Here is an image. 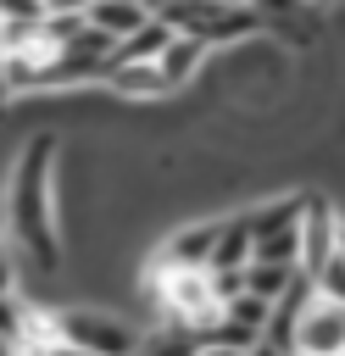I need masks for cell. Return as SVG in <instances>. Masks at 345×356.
Instances as JSON below:
<instances>
[{"label": "cell", "instance_id": "1", "mask_svg": "<svg viewBox=\"0 0 345 356\" xmlns=\"http://www.w3.org/2000/svg\"><path fill=\"white\" fill-rule=\"evenodd\" d=\"M6 245L17 273L50 284L61 278V234H56V139L39 128L28 145L11 150V178H6Z\"/></svg>", "mask_w": 345, "mask_h": 356}, {"label": "cell", "instance_id": "2", "mask_svg": "<svg viewBox=\"0 0 345 356\" xmlns=\"http://www.w3.org/2000/svg\"><path fill=\"white\" fill-rule=\"evenodd\" d=\"M56 339H67L89 356H134L139 350V328L111 317L106 306H61L56 312Z\"/></svg>", "mask_w": 345, "mask_h": 356}, {"label": "cell", "instance_id": "3", "mask_svg": "<svg viewBox=\"0 0 345 356\" xmlns=\"http://www.w3.org/2000/svg\"><path fill=\"white\" fill-rule=\"evenodd\" d=\"M289 356H345V306L312 300V306L295 317Z\"/></svg>", "mask_w": 345, "mask_h": 356}, {"label": "cell", "instance_id": "4", "mask_svg": "<svg viewBox=\"0 0 345 356\" xmlns=\"http://www.w3.org/2000/svg\"><path fill=\"white\" fill-rule=\"evenodd\" d=\"M334 239H339V217H334V200L323 195H306V211H300V261L295 273H317L328 256H334Z\"/></svg>", "mask_w": 345, "mask_h": 356}, {"label": "cell", "instance_id": "5", "mask_svg": "<svg viewBox=\"0 0 345 356\" xmlns=\"http://www.w3.org/2000/svg\"><path fill=\"white\" fill-rule=\"evenodd\" d=\"M206 61H211V50H206L200 39H184V33H172V44H167V50H161L150 67H156V83H161V95H178V89L200 83Z\"/></svg>", "mask_w": 345, "mask_h": 356}, {"label": "cell", "instance_id": "6", "mask_svg": "<svg viewBox=\"0 0 345 356\" xmlns=\"http://www.w3.org/2000/svg\"><path fill=\"white\" fill-rule=\"evenodd\" d=\"M211 245H217V217L178 222V228L161 239L156 261H161V267H195V273H206V261H211Z\"/></svg>", "mask_w": 345, "mask_h": 356}, {"label": "cell", "instance_id": "7", "mask_svg": "<svg viewBox=\"0 0 345 356\" xmlns=\"http://www.w3.org/2000/svg\"><path fill=\"white\" fill-rule=\"evenodd\" d=\"M239 267H250V217H245V206L217 217V245H211L206 273H239Z\"/></svg>", "mask_w": 345, "mask_h": 356}, {"label": "cell", "instance_id": "8", "mask_svg": "<svg viewBox=\"0 0 345 356\" xmlns=\"http://www.w3.org/2000/svg\"><path fill=\"white\" fill-rule=\"evenodd\" d=\"M83 22H89L100 39L122 44L128 33H139V28L150 22V6H134V0H95V6H83Z\"/></svg>", "mask_w": 345, "mask_h": 356}, {"label": "cell", "instance_id": "9", "mask_svg": "<svg viewBox=\"0 0 345 356\" xmlns=\"http://www.w3.org/2000/svg\"><path fill=\"white\" fill-rule=\"evenodd\" d=\"M200 345L184 334V328H167V323H156V328H139V350L134 356H195Z\"/></svg>", "mask_w": 345, "mask_h": 356}, {"label": "cell", "instance_id": "10", "mask_svg": "<svg viewBox=\"0 0 345 356\" xmlns=\"http://www.w3.org/2000/svg\"><path fill=\"white\" fill-rule=\"evenodd\" d=\"M100 83H111V89H117V95H128V100H161L156 67H111Z\"/></svg>", "mask_w": 345, "mask_h": 356}, {"label": "cell", "instance_id": "11", "mask_svg": "<svg viewBox=\"0 0 345 356\" xmlns=\"http://www.w3.org/2000/svg\"><path fill=\"white\" fill-rule=\"evenodd\" d=\"M289 278H295V267H262V261H250L245 267V295H256V300H278L284 289H289Z\"/></svg>", "mask_w": 345, "mask_h": 356}, {"label": "cell", "instance_id": "12", "mask_svg": "<svg viewBox=\"0 0 345 356\" xmlns=\"http://www.w3.org/2000/svg\"><path fill=\"white\" fill-rule=\"evenodd\" d=\"M267 300H256V295H234L228 306H223V323H234V328H245L250 339H262V328H267Z\"/></svg>", "mask_w": 345, "mask_h": 356}, {"label": "cell", "instance_id": "13", "mask_svg": "<svg viewBox=\"0 0 345 356\" xmlns=\"http://www.w3.org/2000/svg\"><path fill=\"white\" fill-rule=\"evenodd\" d=\"M312 289H317V300H328V306H345V250L334 245V256L312 273Z\"/></svg>", "mask_w": 345, "mask_h": 356}, {"label": "cell", "instance_id": "14", "mask_svg": "<svg viewBox=\"0 0 345 356\" xmlns=\"http://www.w3.org/2000/svg\"><path fill=\"white\" fill-rule=\"evenodd\" d=\"M22 306H28V300H17V295H0V345H6V350L17 345V328H22Z\"/></svg>", "mask_w": 345, "mask_h": 356}, {"label": "cell", "instance_id": "15", "mask_svg": "<svg viewBox=\"0 0 345 356\" xmlns=\"http://www.w3.org/2000/svg\"><path fill=\"white\" fill-rule=\"evenodd\" d=\"M39 356H89V350H78V345H67V339H56V345H45Z\"/></svg>", "mask_w": 345, "mask_h": 356}, {"label": "cell", "instance_id": "16", "mask_svg": "<svg viewBox=\"0 0 345 356\" xmlns=\"http://www.w3.org/2000/svg\"><path fill=\"white\" fill-rule=\"evenodd\" d=\"M245 356H284V350H273V345H262V339H256V345H250Z\"/></svg>", "mask_w": 345, "mask_h": 356}, {"label": "cell", "instance_id": "17", "mask_svg": "<svg viewBox=\"0 0 345 356\" xmlns=\"http://www.w3.org/2000/svg\"><path fill=\"white\" fill-rule=\"evenodd\" d=\"M195 356H234V350H217V345H200Z\"/></svg>", "mask_w": 345, "mask_h": 356}, {"label": "cell", "instance_id": "18", "mask_svg": "<svg viewBox=\"0 0 345 356\" xmlns=\"http://www.w3.org/2000/svg\"><path fill=\"white\" fill-rule=\"evenodd\" d=\"M0 356H11V350H6V345H0Z\"/></svg>", "mask_w": 345, "mask_h": 356}]
</instances>
